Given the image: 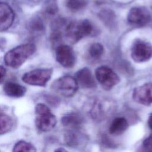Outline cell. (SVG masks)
<instances>
[{"mask_svg": "<svg viewBox=\"0 0 152 152\" xmlns=\"http://www.w3.org/2000/svg\"><path fill=\"white\" fill-rule=\"evenodd\" d=\"M36 49V47L33 43L19 45L7 52L4 58V62L12 68H18L34 53Z\"/></svg>", "mask_w": 152, "mask_h": 152, "instance_id": "obj_1", "label": "cell"}, {"mask_svg": "<svg viewBox=\"0 0 152 152\" xmlns=\"http://www.w3.org/2000/svg\"><path fill=\"white\" fill-rule=\"evenodd\" d=\"M93 31V26L88 20H80L67 23L64 36L71 43H75L83 38L90 35Z\"/></svg>", "mask_w": 152, "mask_h": 152, "instance_id": "obj_2", "label": "cell"}, {"mask_svg": "<svg viewBox=\"0 0 152 152\" xmlns=\"http://www.w3.org/2000/svg\"><path fill=\"white\" fill-rule=\"evenodd\" d=\"M56 119L46 104L38 103L35 106V125L42 131L47 132L53 129L56 124Z\"/></svg>", "mask_w": 152, "mask_h": 152, "instance_id": "obj_3", "label": "cell"}, {"mask_svg": "<svg viewBox=\"0 0 152 152\" xmlns=\"http://www.w3.org/2000/svg\"><path fill=\"white\" fill-rule=\"evenodd\" d=\"M78 88V84L76 79L69 75L59 78L51 85V88L55 93L66 97L73 96Z\"/></svg>", "mask_w": 152, "mask_h": 152, "instance_id": "obj_4", "label": "cell"}, {"mask_svg": "<svg viewBox=\"0 0 152 152\" xmlns=\"http://www.w3.org/2000/svg\"><path fill=\"white\" fill-rule=\"evenodd\" d=\"M52 72V68L36 69L25 73L22 80L29 85L44 87L50 79Z\"/></svg>", "mask_w": 152, "mask_h": 152, "instance_id": "obj_5", "label": "cell"}, {"mask_svg": "<svg viewBox=\"0 0 152 152\" xmlns=\"http://www.w3.org/2000/svg\"><path fill=\"white\" fill-rule=\"evenodd\" d=\"M95 74L99 83L106 90L112 88L120 80L118 75L107 66L98 67L96 69Z\"/></svg>", "mask_w": 152, "mask_h": 152, "instance_id": "obj_6", "label": "cell"}, {"mask_svg": "<svg viewBox=\"0 0 152 152\" xmlns=\"http://www.w3.org/2000/svg\"><path fill=\"white\" fill-rule=\"evenodd\" d=\"M131 55L136 62H146L152 57V46L148 42L137 39L131 47Z\"/></svg>", "mask_w": 152, "mask_h": 152, "instance_id": "obj_7", "label": "cell"}, {"mask_svg": "<svg viewBox=\"0 0 152 152\" xmlns=\"http://www.w3.org/2000/svg\"><path fill=\"white\" fill-rule=\"evenodd\" d=\"M127 20L131 25L142 27L150 21L151 15L145 7H135L130 9L128 14Z\"/></svg>", "mask_w": 152, "mask_h": 152, "instance_id": "obj_8", "label": "cell"}, {"mask_svg": "<svg viewBox=\"0 0 152 152\" xmlns=\"http://www.w3.org/2000/svg\"><path fill=\"white\" fill-rule=\"evenodd\" d=\"M56 59L65 68L72 67L75 62V55L73 49L68 45H59L56 49Z\"/></svg>", "mask_w": 152, "mask_h": 152, "instance_id": "obj_9", "label": "cell"}, {"mask_svg": "<svg viewBox=\"0 0 152 152\" xmlns=\"http://www.w3.org/2000/svg\"><path fill=\"white\" fill-rule=\"evenodd\" d=\"M132 97L140 104L146 106L152 104V83H148L135 88L132 93Z\"/></svg>", "mask_w": 152, "mask_h": 152, "instance_id": "obj_10", "label": "cell"}, {"mask_svg": "<svg viewBox=\"0 0 152 152\" xmlns=\"http://www.w3.org/2000/svg\"><path fill=\"white\" fill-rule=\"evenodd\" d=\"M14 18L11 7L5 2H0V31L8 30L12 26Z\"/></svg>", "mask_w": 152, "mask_h": 152, "instance_id": "obj_11", "label": "cell"}, {"mask_svg": "<svg viewBox=\"0 0 152 152\" xmlns=\"http://www.w3.org/2000/svg\"><path fill=\"white\" fill-rule=\"evenodd\" d=\"M78 86L82 88H91L96 87V81L92 73L88 68H84L78 71L75 74V77Z\"/></svg>", "mask_w": 152, "mask_h": 152, "instance_id": "obj_12", "label": "cell"}, {"mask_svg": "<svg viewBox=\"0 0 152 152\" xmlns=\"http://www.w3.org/2000/svg\"><path fill=\"white\" fill-rule=\"evenodd\" d=\"M5 93L12 97H21L24 96L26 92L25 87L13 82H7L3 87Z\"/></svg>", "mask_w": 152, "mask_h": 152, "instance_id": "obj_13", "label": "cell"}, {"mask_svg": "<svg viewBox=\"0 0 152 152\" xmlns=\"http://www.w3.org/2000/svg\"><path fill=\"white\" fill-rule=\"evenodd\" d=\"M128 123L123 117L115 118L109 127V132L113 135H119L123 134L128 128Z\"/></svg>", "mask_w": 152, "mask_h": 152, "instance_id": "obj_14", "label": "cell"}, {"mask_svg": "<svg viewBox=\"0 0 152 152\" xmlns=\"http://www.w3.org/2000/svg\"><path fill=\"white\" fill-rule=\"evenodd\" d=\"M82 118L76 113H68L64 115L61 119L62 124L67 127H76L82 122Z\"/></svg>", "mask_w": 152, "mask_h": 152, "instance_id": "obj_15", "label": "cell"}, {"mask_svg": "<svg viewBox=\"0 0 152 152\" xmlns=\"http://www.w3.org/2000/svg\"><path fill=\"white\" fill-rule=\"evenodd\" d=\"M28 28L31 33H42L45 30L43 22L39 17H33L29 21Z\"/></svg>", "mask_w": 152, "mask_h": 152, "instance_id": "obj_16", "label": "cell"}, {"mask_svg": "<svg viewBox=\"0 0 152 152\" xmlns=\"http://www.w3.org/2000/svg\"><path fill=\"white\" fill-rule=\"evenodd\" d=\"M13 121L8 115L0 113V135L8 132L12 127Z\"/></svg>", "mask_w": 152, "mask_h": 152, "instance_id": "obj_17", "label": "cell"}, {"mask_svg": "<svg viewBox=\"0 0 152 152\" xmlns=\"http://www.w3.org/2000/svg\"><path fill=\"white\" fill-rule=\"evenodd\" d=\"M65 4L70 11L76 12L84 9L88 4V0H65Z\"/></svg>", "mask_w": 152, "mask_h": 152, "instance_id": "obj_18", "label": "cell"}, {"mask_svg": "<svg viewBox=\"0 0 152 152\" xmlns=\"http://www.w3.org/2000/svg\"><path fill=\"white\" fill-rule=\"evenodd\" d=\"M13 151H36L35 147L31 143L25 141H20L14 146Z\"/></svg>", "mask_w": 152, "mask_h": 152, "instance_id": "obj_19", "label": "cell"}, {"mask_svg": "<svg viewBox=\"0 0 152 152\" xmlns=\"http://www.w3.org/2000/svg\"><path fill=\"white\" fill-rule=\"evenodd\" d=\"M104 52L103 45L99 43H93L89 49V53L93 58L97 59L102 56Z\"/></svg>", "mask_w": 152, "mask_h": 152, "instance_id": "obj_20", "label": "cell"}, {"mask_svg": "<svg viewBox=\"0 0 152 152\" xmlns=\"http://www.w3.org/2000/svg\"><path fill=\"white\" fill-rule=\"evenodd\" d=\"M58 11V8L57 5L53 1H50L48 5L46 6L45 9V12L49 15H55Z\"/></svg>", "mask_w": 152, "mask_h": 152, "instance_id": "obj_21", "label": "cell"}, {"mask_svg": "<svg viewBox=\"0 0 152 152\" xmlns=\"http://www.w3.org/2000/svg\"><path fill=\"white\" fill-rule=\"evenodd\" d=\"M142 147L146 151H152V134L149 135L147 138L144 140L142 142Z\"/></svg>", "mask_w": 152, "mask_h": 152, "instance_id": "obj_22", "label": "cell"}, {"mask_svg": "<svg viewBox=\"0 0 152 152\" xmlns=\"http://www.w3.org/2000/svg\"><path fill=\"white\" fill-rule=\"evenodd\" d=\"M5 75H6L5 68L4 66L0 65V84L4 81Z\"/></svg>", "mask_w": 152, "mask_h": 152, "instance_id": "obj_23", "label": "cell"}, {"mask_svg": "<svg viewBox=\"0 0 152 152\" xmlns=\"http://www.w3.org/2000/svg\"><path fill=\"white\" fill-rule=\"evenodd\" d=\"M148 125L149 128L152 130V113L150 114V115L148 117Z\"/></svg>", "mask_w": 152, "mask_h": 152, "instance_id": "obj_24", "label": "cell"}]
</instances>
